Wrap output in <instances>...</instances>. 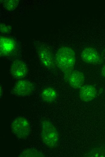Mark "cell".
<instances>
[{"instance_id": "1", "label": "cell", "mask_w": 105, "mask_h": 157, "mask_svg": "<svg viewBox=\"0 0 105 157\" xmlns=\"http://www.w3.org/2000/svg\"><path fill=\"white\" fill-rule=\"evenodd\" d=\"M55 65L64 74L65 79L74 70L76 63L74 50L68 46H63L58 49L55 57Z\"/></svg>"}, {"instance_id": "6", "label": "cell", "mask_w": 105, "mask_h": 157, "mask_svg": "<svg viewBox=\"0 0 105 157\" xmlns=\"http://www.w3.org/2000/svg\"><path fill=\"white\" fill-rule=\"evenodd\" d=\"M16 43L12 38L1 36L0 37V55L2 56H7L11 54L15 50Z\"/></svg>"}, {"instance_id": "7", "label": "cell", "mask_w": 105, "mask_h": 157, "mask_svg": "<svg viewBox=\"0 0 105 157\" xmlns=\"http://www.w3.org/2000/svg\"><path fill=\"white\" fill-rule=\"evenodd\" d=\"M10 71L14 78L19 79L27 76L28 68L26 64L23 61L16 60L14 61L11 65Z\"/></svg>"}, {"instance_id": "15", "label": "cell", "mask_w": 105, "mask_h": 157, "mask_svg": "<svg viewBox=\"0 0 105 157\" xmlns=\"http://www.w3.org/2000/svg\"><path fill=\"white\" fill-rule=\"evenodd\" d=\"M0 32L2 34H8L11 30V27L3 23L0 24Z\"/></svg>"}, {"instance_id": "14", "label": "cell", "mask_w": 105, "mask_h": 157, "mask_svg": "<svg viewBox=\"0 0 105 157\" xmlns=\"http://www.w3.org/2000/svg\"><path fill=\"white\" fill-rule=\"evenodd\" d=\"M88 157H105V149L100 148L93 149L88 153Z\"/></svg>"}, {"instance_id": "12", "label": "cell", "mask_w": 105, "mask_h": 157, "mask_svg": "<svg viewBox=\"0 0 105 157\" xmlns=\"http://www.w3.org/2000/svg\"><path fill=\"white\" fill-rule=\"evenodd\" d=\"M21 157H43V154L39 150L33 148L26 149L23 150L18 155Z\"/></svg>"}, {"instance_id": "3", "label": "cell", "mask_w": 105, "mask_h": 157, "mask_svg": "<svg viewBox=\"0 0 105 157\" xmlns=\"http://www.w3.org/2000/svg\"><path fill=\"white\" fill-rule=\"evenodd\" d=\"M10 127L12 132L19 139H25L30 134V124L24 117H19L16 118L11 122Z\"/></svg>"}, {"instance_id": "5", "label": "cell", "mask_w": 105, "mask_h": 157, "mask_svg": "<svg viewBox=\"0 0 105 157\" xmlns=\"http://www.w3.org/2000/svg\"><path fill=\"white\" fill-rule=\"evenodd\" d=\"M34 89V86L32 82L27 80L21 79L15 83L13 91L16 95L26 96L31 95Z\"/></svg>"}, {"instance_id": "9", "label": "cell", "mask_w": 105, "mask_h": 157, "mask_svg": "<svg viewBox=\"0 0 105 157\" xmlns=\"http://www.w3.org/2000/svg\"><path fill=\"white\" fill-rule=\"evenodd\" d=\"M65 79L71 87L75 89L80 88L85 80L83 73L77 70H73Z\"/></svg>"}, {"instance_id": "13", "label": "cell", "mask_w": 105, "mask_h": 157, "mask_svg": "<svg viewBox=\"0 0 105 157\" xmlns=\"http://www.w3.org/2000/svg\"><path fill=\"white\" fill-rule=\"evenodd\" d=\"M2 1L3 8L7 11H12L18 7L19 1L17 0H3Z\"/></svg>"}, {"instance_id": "10", "label": "cell", "mask_w": 105, "mask_h": 157, "mask_svg": "<svg viewBox=\"0 0 105 157\" xmlns=\"http://www.w3.org/2000/svg\"><path fill=\"white\" fill-rule=\"evenodd\" d=\"M97 90L93 85H83L79 89V94L81 100L85 102L93 100L96 97Z\"/></svg>"}, {"instance_id": "2", "label": "cell", "mask_w": 105, "mask_h": 157, "mask_svg": "<svg viewBox=\"0 0 105 157\" xmlns=\"http://www.w3.org/2000/svg\"><path fill=\"white\" fill-rule=\"evenodd\" d=\"M41 137L43 143L48 147L55 148L59 140L58 131L51 121L44 119L41 122Z\"/></svg>"}, {"instance_id": "4", "label": "cell", "mask_w": 105, "mask_h": 157, "mask_svg": "<svg viewBox=\"0 0 105 157\" xmlns=\"http://www.w3.org/2000/svg\"><path fill=\"white\" fill-rule=\"evenodd\" d=\"M36 47L39 59L41 63L48 69L53 68L54 66L55 62L50 49L42 44H38Z\"/></svg>"}, {"instance_id": "16", "label": "cell", "mask_w": 105, "mask_h": 157, "mask_svg": "<svg viewBox=\"0 0 105 157\" xmlns=\"http://www.w3.org/2000/svg\"><path fill=\"white\" fill-rule=\"evenodd\" d=\"M101 74L102 77L105 78V64L103 66L101 69Z\"/></svg>"}, {"instance_id": "8", "label": "cell", "mask_w": 105, "mask_h": 157, "mask_svg": "<svg viewBox=\"0 0 105 157\" xmlns=\"http://www.w3.org/2000/svg\"><path fill=\"white\" fill-rule=\"evenodd\" d=\"M81 57L84 62L91 64H97L102 62V59L97 50L92 47L85 48L81 53Z\"/></svg>"}, {"instance_id": "11", "label": "cell", "mask_w": 105, "mask_h": 157, "mask_svg": "<svg viewBox=\"0 0 105 157\" xmlns=\"http://www.w3.org/2000/svg\"><path fill=\"white\" fill-rule=\"evenodd\" d=\"M58 94L56 90L51 87H47L44 89L40 94V97L43 101L51 103L57 99Z\"/></svg>"}]
</instances>
